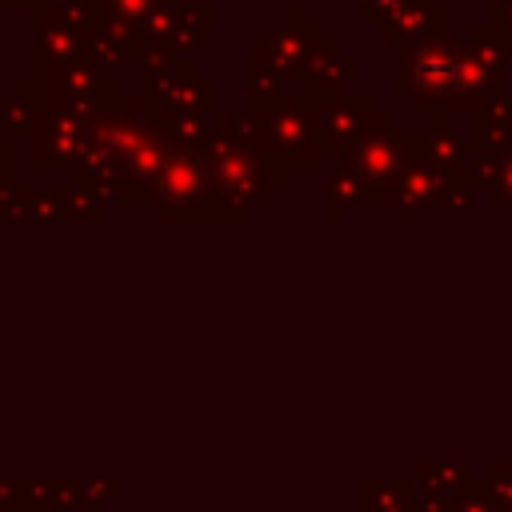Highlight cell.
<instances>
[]
</instances>
